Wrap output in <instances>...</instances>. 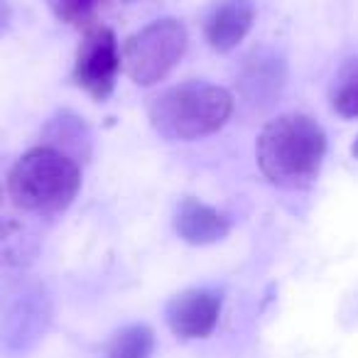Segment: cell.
Returning <instances> with one entry per match:
<instances>
[{"instance_id": "obj_1", "label": "cell", "mask_w": 358, "mask_h": 358, "mask_svg": "<svg viewBox=\"0 0 358 358\" xmlns=\"http://www.w3.org/2000/svg\"><path fill=\"white\" fill-rule=\"evenodd\" d=\"M327 155V135L314 118L280 115L260 130L255 157L265 177L278 187L299 189L312 185Z\"/></svg>"}, {"instance_id": "obj_2", "label": "cell", "mask_w": 358, "mask_h": 358, "mask_svg": "<svg viewBox=\"0 0 358 358\" xmlns=\"http://www.w3.org/2000/svg\"><path fill=\"white\" fill-rule=\"evenodd\" d=\"M234 113V96L224 86L187 81L157 94L148 106L152 128L167 140H199L214 135Z\"/></svg>"}, {"instance_id": "obj_3", "label": "cell", "mask_w": 358, "mask_h": 358, "mask_svg": "<svg viewBox=\"0 0 358 358\" xmlns=\"http://www.w3.org/2000/svg\"><path fill=\"white\" fill-rule=\"evenodd\" d=\"M81 187L79 162L55 148H35L10 169L8 189L20 209L32 214H59L76 199Z\"/></svg>"}, {"instance_id": "obj_4", "label": "cell", "mask_w": 358, "mask_h": 358, "mask_svg": "<svg viewBox=\"0 0 358 358\" xmlns=\"http://www.w3.org/2000/svg\"><path fill=\"white\" fill-rule=\"evenodd\" d=\"M187 50V27L174 17H162L128 37L120 52L125 74L138 86H155L167 79Z\"/></svg>"}, {"instance_id": "obj_5", "label": "cell", "mask_w": 358, "mask_h": 358, "mask_svg": "<svg viewBox=\"0 0 358 358\" xmlns=\"http://www.w3.org/2000/svg\"><path fill=\"white\" fill-rule=\"evenodd\" d=\"M120 74V50L113 30L94 25L84 32L74 59V84L94 101H108Z\"/></svg>"}, {"instance_id": "obj_6", "label": "cell", "mask_w": 358, "mask_h": 358, "mask_svg": "<svg viewBox=\"0 0 358 358\" xmlns=\"http://www.w3.org/2000/svg\"><path fill=\"white\" fill-rule=\"evenodd\" d=\"M52 324V302L42 289H27L13 299L0 322V348L10 358L27 356Z\"/></svg>"}, {"instance_id": "obj_7", "label": "cell", "mask_w": 358, "mask_h": 358, "mask_svg": "<svg viewBox=\"0 0 358 358\" xmlns=\"http://www.w3.org/2000/svg\"><path fill=\"white\" fill-rule=\"evenodd\" d=\"M238 94L253 108H268L287 84V62L273 47H255L238 69Z\"/></svg>"}, {"instance_id": "obj_8", "label": "cell", "mask_w": 358, "mask_h": 358, "mask_svg": "<svg viewBox=\"0 0 358 358\" xmlns=\"http://www.w3.org/2000/svg\"><path fill=\"white\" fill-rule=\"evenodd\" d=\"M224 297L214 289H185L174 294L164 307V319L174 336L179 338H206L216 329L221 317Z\"/></svg>"}, {"instance_id": "obj_9", "label": "cell", "mask_w": 358, "mask_h": 358, "mask_svg": "<svg viewBox=\"0 0 358 358\" xmlns=\"http://www.w3.org/2000/svg\"><path fill=\"white\" fill-rule=\"evenodd\" d=\"M255 20L253 0H219L204 22L206 42L216 52H231L245 40Z\"/></svg>"}, {"instance_id": "obj_10", "label": "cell", "mask_w": 358, "mask_h": 358, "mask_svg": "<svg viewBox=\"0 0 358 358\" xmlns=\"http://www.w3.org/2000/svg\"><path fill=\"white\" fill-rule=\"evenodd\" d=\"M174 231L189 245H211L224 241L231 234V221L209 204L187 196L177 206L174 214Z\"/></svg>"}, {"instance_id": "obj_11", "label": "cell", "mask_w": 358, "mask_h": 358, "mask_svg": "<svg viewBox=\"0 0 358 358\" xmlns=\"http://www.w3.org/2000/svg\"><path fill=\"white\" fill-rule=\"evenodd\" d=\"M47 140H50L47 148H55L59 152L69 155L74 162L79 157L86 159L91 155L89 128L81 123V118H76L71 113H62L59 118H55L47 125Z\"/></svg>"}, {"instance_id": "obj_12", "label": "cell", "mask_w": 358, "mask_h": 358, "mask_svg": "<svg viewBox=\"0 0 358 358\" xmlns=\"http://www.w3.org/2000/svg\"><path fill=\"white\" fill-rule=\"evenodd\" d=\"M155 348V334L148 324L123 327L108 343L106 358H150Z\"/></svg>"}, {"instance_id": "obj_13", "label": "cell", "mask_w": 358, "mask_h": 358, "mask_svg": "<svg viewBox=\"0 0 358 358\" xmlns=\"http://www.w3.org/2000/svg\"><path fill=\"white\" fill-rule=\"evenodd\" d=\"M331 108L341 118H358V57L348 59L334 76Z\"/></svg>"}, {"instance_id": "obj_14", "label": "cell", "mask_w": 358, "mask_h": 358, "mask_svg": "<svg viewBox=\"0 0 358 358\" xmlns=\"http://www.w3.org/2000/svg\"><path fill=\"white\" fill-rule=\"evenodd\" d=\"M55 17L66 25H84L94 15L99 0H47Z\"/></svg>"}, {"instance_id": "obj_15", "label": "cell", "mask_w": 358, "mask_h": 358, "mask_svg": "<svg viewBox=\"0 0 358 358\" xmlns=\"http://www.w3.org/2000/svg\"><path fill=\"white\" fill-rule=\"evenodd\" d=\"M10 17H13L10 6H8L6 0H0V32H3L8 25H10Z\"/></svg>"}, {"instance_id": "obj_16", "label": "cell", "mask_w": 358, "mask_h": 358, "mask_svg": "<svg viewBox=\"0 0 358 358\" xmlns=\"http://www.w3.org/2000/svg\"><path fill=\"white\" fill-rule=\"evenodd\" d=\"M351 152H353V157H358V138H356V143H353V148H351Z\"/></svg>"}]
</instances>
